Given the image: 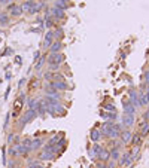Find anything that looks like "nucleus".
<instances>
[{"mask_svg": "<svg viewBox=\"0 0 149 168\" xmlns=\"http://www.w3.org/2000/svg\"><path fill=\"white\" fill-rule=\"evenodd\" d=\"M146 110H149V104H148V109H146Z\"/></svg>", "mask_w": 149, "mask_h": 168, "instance_id": "nucleus-56", "label": "nucleus"}, {"mask_svg": "<svg viewBox=\"0 0 149 168\" xmlns=\"http://www.w3.org/2000/svg\"><path fill=\"white\" fill-rule=\"evenodd\" d=\"M63 61H64V55L61 54H49V57H48V64H58V66H61L63 64Z\"/></svg>", "mask_w": 149, "mask_h": 168, "instance_id": "nucleus-7", "label": "nucleus"}, {"mask_svg": "<svg viewBox=\"0 0 149 168\" xmlns=\"http://www.w3.org/2000/svg\"><path fill=\"white\" fill-rule=\"evenodd\" d=\"M136 110H137V109L134 107V104L131 103L130 100L124 103V113H125V114H134Z\"/></svg>", "mask_w": 149, "mask_h": 168, "instance_id": "nucleus-21", "label": "nucleus"}, {"mask_svg": "<svg viewBox=\"0 0 149 168\" xmlns=\"http://www.w3.org/2000/svg\"><path fill=\"white\" fill-rule=\"evenodd\" d=\"M14 168H22V167H20V165H16V167H14Z\"/></svg>", "mask_w": 149, "mask_h": 168, "instance_id": "nucleus-53", "label": "nucleus"}, {"mask_svg": "<svg viewBox=\"0 0 149 168\" xmlns=\"http://www.w3.org/2000/svg\"><path fill=\"white\" fill-rule=\"evenodd\" d=\"M42 144H43V140L42 138H30L29 147H30L31 152H36V150H39L42 147Z\"/></svg>", "mask_w": 149, "mask_h": 168, "instance_id": "nucleus-15", "label": "nucleus"}, {"mask_svg": "<svg viewBox=\"0 0 149 168\" xmlns=\"http://www.w3.org/2000/svg\"><path fill=\"white\" fill-rule=\"evenodd\" d=\"M133 161H134V158L131 156V153L130 152H124V153H121V156H119L118 167H131L133 165Z\"/></svg>", "mask_w": 149, "mask_h": 168, "instance_id": "nucleus-3", "label": "nucleus"}, {"mask_svg": "<svg viewBox=\"0 0 149 168\" xmlns=\"http://www.w3.org/2000/svg\"><path fill=\"white\" fill-rule=\"evenodd\" d=\"M48 83H49V86H52L58 92H61V91H69L70 89V86L67 85L66 81H52V82H48Z\"/></svg>", "mask_w": 149, "mask_h": 168, "instance_id": "nucleus-5", "label": "nucleus"}, {"mask_svg": "<svg viewBox=\"0 0 149 168\" xmlns=\"http://www.w3.org/2000/svg\"><path fill=\"white\" fill-rule=\"evenodd\" d=\"M54 81H66V77H64V75H61L60 72H55L54 73Z\"/></svg>", "mask_w": 149, "mask_h": 168, "instance_id": "nucleus-36", "label": "nucleus"}, {"mask_svg": "<svg viewBox=\"0 0 149 168\" xmlns=\"http://www.w3.org/2000/svg\"><path fill=\"white\" fill-rule=\"evenodd\" d=\"M9 22V15L6 12H0V25H6Z\"/></svg>", "mask_w": 149, "mask_h": 168, "instance_id": "nucleus-31", "label": "nucleus"}, {"mask_svg": "<svg viewBox=\"0 0 149 168\" xmlns=\"http://www.w3.org/2000/svg\"><path fill=\"white\" fill-rule=\"evenodd\" d=\"M37 116H45V114L48 113V103L45 101V98L43 100H39V104H37Z\"/></svg>", "mask_w": 149, "mask_h": 168, "instance_id": "nucleus-11", "label": "nucleus"}, {"mask_svg": "<svg viewBox=\"0 0 149 168\" xmlns=\"http://www.w3.org/2000/svg\"><path fill=\"white\" fill-rule=\"evenodd\" d=\"M36 116H37V112H36V110H33V109H27V110L24 112L22 118L20 119V122H18V128H20V129H22L25 123H29L31 119H34Z\"/></svg>", "mask_w": 149, "mask_h": 168, "instance_id": "nucleus-2", "label": "nucleus"}, {"mask_svg": "<svg viewBox=\"0 0 149 168\" xmlns=\"http://www.w3.org/2000/svg\"><path fill=\"white\" fill-rule=\"evenodd\" d=\"M24 103H25V95L21 92L18 95V98H16L15 103H14V116H16V114L24 109Z\"/></svg>", "mask_w": 149, "mask_h": 168, "instance_id": "nucleus-4", "label": "nucleus"}, {"mask_svg": "<svg viewBox=\"0 0 149 168\" xmlns=\"http://www.w3.org/2000/svg\"><path fill=\"white\" fill-rule=\"evenodd\" d=\"M142 135L139 134V132H136V134H133V138H131V146H142Z\"/></svg>", "mask_w": 149, "mask_h": 168, "instance_id": "nucleus-26", "label": "nucleus"}, {"mask_svg": "<svg viewBox=\"0 0 149 168\" xmlns=\"http://www.w3.org/2000/svg\"><path fill=\"white\" fill-rule=\"evenodd\" d=\"M43 91H45V97H54L55 100H60V92H58V91H55L52 86H49V83H46V85H45Z\"/></svg>", "mask_w": 149, "mask_h": 168, "instance_id": "nucleus-13", "label": "nucleus"}, {"mask_svg": "<svg viewBox=\"0 0 149 168\" xmlns=\"http://www.w3.org/2000/svg\"><path fill=\"white\" fill-rule=\"evenodd\" d=\"M45 63H46V57H45V55H43V57H40V58L37 60V63H36V64H34V68H36V70H37V72H39V70H40V68L43 67V64H45Z\"/></svg>", "mask_w": 149, "mask_h": 168, "instance_id": "nucleus-30", "label": "nucleus"}, {"mask_svg": "<svg viewBox=\"0 0 149 168\" xmlns=\"http://www.w3.org/2000/svg\"><path fill=\"white\" fill-rule=\"evenodd\" d=\"M49 14H51V16H52V20L54 21H60V20H63L66 16V11H61V9H58V7H52V9H49Z\"/></svg>", "mask_w": 149, "mask_h": 168, "instance_id": "nucleus-8", "label": "nucleus"}, {"mask_svg": "<svg viewBox=\"0 0 149 168\" xmlns=\"http://www.w3.org/2000/svg\"><path fill=\"white\" fill-rule=\"evenodd\" d=\"M16 140V135L14 134V132H11L9 135H7V144H11V143H14V141Z\"/></svg>", "mask_w": 149, "mask_h": 168, "instance_id": "nucleus-40", "label": "nucleus"}, {"mask_svg": "<svg viewBox=\"0 0 149 168\" xmlns=\"http://www.w3.org/2000/svg\"><path fill=\"white\" fill-rule=\"evenodd\" d=\"M43 79H45L46 82H52V81H54V72H49V70H46V72L43 73Z\"/></svg>", "mask_w": 149, "mask_h": 168, "instance_id": "nucleus-33", "label": "nucleus"}, {"mask_svg": "<svg viewBox=\"0 0 149 168\" xmlns=\"http://www.w3.org/2000/svg\"><path fill=\"white\" fill-rule=\"evenodd\" d=\"M119 137H121V143L122 144H128L131 141V138H133V132H131V129H122Z\"/></svg>", "mask_w": 149, "mask_h": 168, "instance_id": "nucleus-9", "label": "nucleus"}, {"mask_svg": "<svg viewBox=\"0 0 149 168\" xmlns=\"http://www.w3.org/2000/svg\"><path fill=\"white\" fill-rule=\"evenodd\" d=\"M106 165H107V168H118V162H115V161H107Z\"/></svg>", "mask_w": 149, "mask_h": 168, "instance_id": "nucleus-42", "label": "nucleus"}, {"mask_svg": "<svg viewBox=\"0 0 149 168\" xmlns=\"http://www.w3.org/2000/svg\"><path fill=\"white\" fill-rule=\"evenodd\" d=\"M39 58H40V52L37 51V52H36V54H34V61H37Z\"/></svg>", "mask_w": 149, "mask_h": 168, "instance_id": "nucleus-48", "label": "nucleus"}, {"mask_svg": "<svg viewBox=\"0 0 149 168\" xmlns=\"http://www.w3.org/2000/svg\"><path fill=\"white\" fill-rule=\"evenodd\" d=\"M61 2H66V3H69V0H61Z\"/></svg>", "mask_w": 149, "mask_h": 168, "instance_id": "nucleus-54", "label": "nucleus"}, {"mask_svg": "<svg viewBox=\"0 0 149 168\" xmlns=\"http://www.w3.org/2000/svg\"><path fill=\"white\" fill-rule=\"evenodd\" d=\"M88 156H90L91 159H97V155H95V153H94V150H93L91 147L88 149Z\"/></svg>", "mask_w": 149, "mask_h": 168, "instance_id": "nucleus-43", "label": "nucleus"}, {"mask_svg": "<svg viewBox=\"0 0 149 168\" xmlns=\"http://www.w3.org/2000/svg\"><path fill=\"white\" fill-rule=\"evenodd\" d=\"M101 118L104 121H115L116 119V113H112V112H101Z\"/></svg>", "mask_w": 149, "mask_h": 168, "instance_id": "nucleus-27", "label": "nucleus"}, {"mask_svg": "<svg viewBox=\"0 0 149 168\" xmlns=\"http://www.w3.org/2000/svg\"><path fill=\"white\" fill-rule=\"evenodd\" d=\"M54 158H55L54 153L48 152V150H43V149H42V152L37 155V159H39V161H51V159H54Z\"/></svg>", "mask_w": 149, "mask_h": 168, "instance_id": "nucleus-19", "label": "nucleus"}, {"mask_svg": "<svg viewBox=\"0 0 149 168\" xmlns=\"http://www.w3.org/2000/svg\"><path fill=\"white\" fill-rule=\"evenodd\" d=\"M24 83H25V81H20V85H18V86H20V88H22V85H24Z\"/></svg>", "mask_w": 149, "mask_h": 168, "instance_id": "nucleus-51", "label": "nucleus"}, {"mask_svg": "<svg viewBox=\"0 0 149 168\" xmlns=\"http://www.w3.org/2000/svg\"><path fill=\"white\" fill-rule=\"evenodd\" d=\"M33 2H34V0H33Z\"/></svg>", "mask_w": 149, "mask_h": 168, "instance_id": "nucleus-57", "label": "nucleus"}, {"mask_svg": "<svg viewBox=\"0 0 149 168\" xmlns=\"http://www.w3.org/2000/svg\"><path fill=\"white\" fill-rule=\"evenodd\" d=\"M143 81H145V83L149 85V70H146V72L143 73Z\"/></svg>", "mask_w": 149, "mask_h": 168, "instance_id": "nucleus-44", "label": "nucleus"}, {"mask_svg": "<svg viewBox=\"0 0 149 168\" xmlns=\"http://www.w3.org/2000/svg\"><path fill=\"white\" fill-rule=\"evenodd\" d=\"M91 149L94 150V153H95V155H97V156H99V153H100V152H101V150L104 149V146H103V144H100V143H94V144L91 146Z\"/></svg>", "mask_w": 149, "mask_h": 168, "instance_id": "nucleus-32", "label": "nucleus"}, {"mask_svg": "<svg viewBox=\"0 0 149 168\" xmlns=\"http://www.w3.org/2000/svg\"><path fill=\"white\" fill-rule=\"evenodd\" d=\"M145 92H146V94L149 95V85H148V88H146V91H145Z\"/></svg>", "mask_w": 149, "mask_h": 168, "instance_id": "nucleus-52", "label": "nucleus"}, {"mask_svg": "<svg viewBox=\"0 0 149 168\" xmlns=\"http://www.w3.org/2000/svg\"><path fill=\"white\" fill-rule=\"evenodd\" d=\"M9 2H11V0H0V3H2V5H9Z\"/></svg>", "mask_w": 149, "mask_h": 168, "instance_id": "nucleus-49", "label": "nucleus"}, {"mask_svg": "<svg viewBox=\"0 0 149 168\" xmlns=\"http://www.w3.org/2000/svg\"><path fill=\"white\" fill-rule=\"evenodd\" d=\"M48 114H51V116H63V114H66V107L63 104H60V101H52L48 104Z\"/></svg>", "mask_w": 149, "mask_h": 168, "instance_id": "nucleus-1", "label": "nucleus"}, {"mask_svg": "<svg viewBox=\"0 0 149 168\" xmlns=\"http://www.w3.org/2000/svg\"><path fill=\"white\" fill-rule=\"evenodd\" d=\"M139 134L142 135V137H145V135L149 134V122H146V121L140 122V131H139Z\"/></svg>", "mask_w": 149, "mask_h": 168, "instance_id": "nucleus-23", "label": "nucleus"}, {"mask_svg": "<svg viewBox=\"0 0 149 168\" xmlns=\"http://www.w3.org/2000/svg\"><path fill=\"white\" fill-rule=\"evenodd\" d=\"M15 63H16V64H21V58L16 57V58H15Z\"/></svg>", "mask_w": 149, "mask_h": 168, "instance_id": "nucleus-50", "label": "nucleus"}, {"mask_svg": "<svg viewBox=\"0 0 149 168\" xmlns=\"http://www.w3.org/2000/svg\"><path fill=\"white\" fill-rule=\"evenodd\" d=\"M97 161L104 162V164H106L107 161H110V153H109V149L104 147V149L101 150V152L99 153V156H97Z\"/></svg>", "mask_w": 149, "mask_h": 168, "instance_id": "nucleus-18", "label": "nucleus"}, {"mask_svg": "<svg viewBox=\"0 0 149 168\" xmlns=\"http://www.w3.org/2000/svg\"><path fill=\"white\" fill-rule=\"evenodd\" d=\"M148 70H149V68H148Z\"/></svg>", "mask_w": 149, "mask_h": 168, "instance_id": "nucleus-58", "label": "nucleus"}, {"mask_svg": "<svg viewBox=\"0 0 149 168\" xmlns=\"http://www.w3.org/2000/svg\"><path fill=\"white\" fill-rule=\"evenodd\" d=\"M139 103H140V106H148L149 104V95L146 94V92H140L139 91Z\"/></svg>", "mask_w": 149, "mask_h": 168, "instance_id": "nucleus-25", "label": "nucleus"}, {"mask_svg": "<svg viewBox=\"0 0 149 168\" xmlns=\"http://www.w3.org/2000/svg\"><path fill=\"white\" fill-rule=\"evenodd\" d=\"M95 168H107V165L104 164V162H100V161H97V164H95Z\"/></svg>", "mask_w": 149, "mask_h": 168, "instance_id": "nucleus-45", "label": "nucleus"}, {"mask_svg": "<svg viewBox=\"0 0 149 168\" xmlns=\"http://www.w3.org/2000/svg\"><path fill=\"white\" fill-rule=\"evenodd\" d=\"M37 86H39V81L37 79H33L30 82V89H34V88H37Z\"/></svg>", "mask_w": 149, "mask_h": 168, "instance_id": "nucleus-41", "label": "nucleus"}, {"mask_svg": "<svg viewBox=\"0 0 149 168\" xmlns=\"http://www.w3.org/2000/svg\"><path fill=\"white\" fill-rule=\"evenodd\" d=\"M7 153H9V156L14 159V158H18V143H14L9 146V149H7Z\"/></svg>", "mask_w": 149, "mask_h": 168, "instance_id": "nucleus-24", "label": "nucleus"}, {"mask_svg": "<svg viewBox=\"0 0 149 168\" xmlns=\"http://www.w3.org/2000/svg\"><path fill=\"white\" fill-rule=\"evenodd\" d=\"M52 42H54V31L49 30V31L45 34V37H43V43H42L43 49H49V46L52 45Z\"/></svg>", "mask_w": 149, "mask_h": 168, "instance_id": "nucleus-10", "label": "nucleus"}, {"mask_svg": "<svg viewBox=\"0 0 149 168\" xmlns=\"http://www.w3.org/2000/svg\"><path fill=\"white\" fill-rule=\"evenodd\" d=\"M25 168H43L37 161H34V162H31V164H27V167H25Z\"/></svg>", "mask_w": 149, "mask_h": 168, "instance_id": "nucleus-38", "label": "nucleus"}, {"mask_svg": "<svg viewBox=\"0 0 149 168\" xmlns=\"http://www.w3.org/2000/svg\"><path fill=\"white\" fill-rule=\"evenodd\" d=\"M121 146H113L109 149V153H110V161H115L118 162L119 161V156H121Z\"/></svg>", "mask_w": 149, "mask_h": 168, "instance_id": "nucleus-14", "label": "nucleus"}, {"mask_svg": "<svg viewBox=\"0 0 149 168\" xmlns=\"http://www.w3.org/2000/svg\"><path fill=\"white\" fill-rule=\"evenodd\" d=\"M37 104H39V100H36V98H29V100H27V106H29V109L36 110V109H37Z\"/></svg>", "mask_w": 149, "mask_h": 168, "instance_id": "nucleus-29", "label": "nucleus"}, {"mask_svg": "<svg viewBox=\"0 0 149 168\" xmlns=\"http://www.w3.org/2000/svg\"><path fill=\"white\" fill-rule=\"evenodd\" d=\"M128 100L134 104L136 109H140V107H142V106H140V103H139V91L131 89V91H130V98H128Z\"/></svg>", "mask_w": 149, "mask_h": 168, "instance_id": "nucleus-17", "label": "nucleus"}, {"mask_svg": "<svg viewBox=\"0 0 149 168\" xmlns=\"http://www.w3.org/2000/svg\"><path fill=\"white\" fill-rule=\"evenodd\" d=\"M7 167H9V168H14V167H16V162H15L14 159H12V161H9V162H7Z\"/></svg>", "mask_w": 149, "mask_h": 168, "instance_id": "nucleus-47", "label": "nucleus"}, {"mask_svg": "<svg viewBox=\"0 0 149 168\" xmlns=\"http://www.w3.org/2000/svg\"><path fill=\"white\" fill-rule=\"evenodd\" d=\"M142 118H143V121H146V122H149V110H146L143 114H142Z\"/></svg>", "mask_w": 149, "mask_h": 168, "instance_id": "nucleus-46", "label": "nucleus"}, {"mask_svg": "<svg viewBox=\"0 0 149 168\" xmlns=\"http://www.w3.org/2000/svg\"><path fill=\"white\" fill-rule=\"evenodd\" d=\"M61 36H63V31L61 30H55L54 31V40H61Z\"/></svg>", "mask_w": 149, "mask_h": 168, "instance_id": "nucleus-39", "label": "nucleus"}, {"mask_svg": "<svg viewBox=\"0 0 149 168\" xmlns=\"http://www.w3.org/2000/svg\"><path fill=\"white\" fill-rule=\"evenodd\" d=\"M134 122H136V118H134V114H122V127H124L125 129H130L131 127L134 125Z\"/></svg>", "mask_w": 149, "mask_h": 168, "instance_id": "nucleus-6", "label": "nucleus"}, {"mask_svg": "<svg viewBox=\"0 0 149 168\" xmlns=\"http://www.w3.org/2000/svg\"><path fill=\"white\" fill-rule=\"evenodd\" d=\"M36 2H33V0H27V2H24L21 5V9H22V14H30V11L34 7Z\"/></svg>", "mask_w": 149, "mask_h": 168, "instance_id": "nucleus-20", "label": "nucleus"}, {"mask_svg": "<svg viewBox=\"0 0 149 168\" xmlns=\"http://www.w3.org/2000/svg\"><path fill=\"white\" fill-rule=\"evenodd\" d=\"M104 112H112V113H116V107L113 104H106L104 106Z\"/></svg>", "mask_w": 149, "mask_h": 168, "instance_id": "nucleus-34", "label": "nucleus"}, {"mask_svg": "<svg viewBox=\"0 0 149 168\" xmlns=\"http://www.w3.org/2000/svg\"><path fill=\"white\" fill-rule=\"evenodd\" d=\"M43 2H51V0H43Z\"/></svg>", "mask_w": 149, "mask_h": 168, "instance_id": "nucleus-55", "label": "nucleus"}, {"mask_svg": "<svg viewBox=\"0 0 149 168\" xmlns=\"http://www.w3.org/2000/svg\"><path fill=\"white\" fill-rule=\"evenodd\" d=\"M43 24H45L46 28H52V27H54V20H52V18H48V20H45V22H43Z\"/></svg>", "mask_w": 149, "mask_h": 168, "instance_id": "nucleus-35", "label": "nucleus"}, {"mask_svg": "<svg viewBox=\"0 0 149 168\" xmlns=\"http://www.w3.org/2000/svg\"><path fill=\"white\" fill-rule=\"evenodd\" d=\"M54 7H58L61 11H67L69 9V3L61 2V0H54Z\"/></svg>", "mask_w": 149, "mask_h": 168, "instance_id": "nucleus-28", "label": "nucleus"}, {"mask_svg": "<svg viewBox=\"0 0 149 168\" xmlns=\"http://www.w3.org/2000/svg\"><path fill=\"white\" fill-rule=\"evenodd\" d=\"M61 49H63V43L61 40H54L52 45L49 46V54H60Z\"/></svg>", "mask_w": 149, "mask_h": 168, "instance_id": "nucleus-16", "label": "nucleus"}, {"mask_svg": "<svg viewBox=\"0 0 149 168\" xmlns=\"http://www.w3.org/2000/svg\"><path fill=\"white\" fill-rule=\"evenodd\" d=\"M101 132H100V129H93L91 132H90V138H91V141H93V143H99V141L101 140Z\"/></svg>", "mask_w": 149, "mask_h": 168, "instance_id": "nucleus-22", "label": "nucleus"}, {"mask_svg": "<svg viewBox=\"0 0 149 168\" xmlns=\"http://www.w3.org/2000/svg\"><path fill=\"white\" fill-rule=\"evenodd\" d=\"M7 11L11 12V15H12V16H21V15H22L21 5H15V3H11V5H7Z\"/></svg>", "mask_w": 149, "mask_h": 168, "instance_id": "nucleus-12", "label": "nucleus"}, {"mask_svg": "<svg viewBox=\"0 0 149 168\" xmlns=\"http://www.w3.org/2000/svg\"><path fill=\"white\" fill-rule=\"evenodd\" d=\"M48 70H49V72H58V70H60V66L58 64H48Z\"/></svg>", "mask_w": 149, "mask_h": 168, "instance_id": "nucleus-37", "label": "nucleus"}]
</instances>
